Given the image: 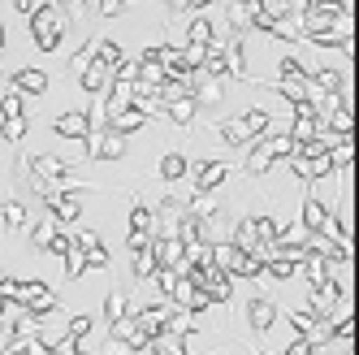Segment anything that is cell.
I'll return each mask as SVG.
<instances>
[{"label": "cell", "mask_w": 359, "mask_h": 355, "mask_svg": "<svg viewBox=\"0 0 359 355\" xmlns=\"http://www.w3.org/2000/svg\"><path fill=\"white\" fill-rule=\"evenodd\" d=\"M238 121H243V130H247V139H251V143H255V139H264V135L273 130V117H269L264 109H251V113H243Z\"/></svg>", "instance_id": "obj_15"}, {"label": "cell", "mask_w": 359, "mask_h": 355, "mask_svg": "<svg viewBox=\"0 0 359 355\" xmlns=\"http://www.w3.org/2000/svg\"><path fill=\"white\" fill-rule=\"evenodd\" d=\"M229 243H234L238 251H251V247H255V221L243 217V221L234 225V234H229Z\"/></svg>", "instance_id": "obj_23"}, {"label": "cell", "mask_w": 359, "mask_h": 355, "mask_svg": "<svg viewBox=\"0 0 359 355\" xmlns=\"http://www.w3.org/2000/svg\"><path fill=\"white\" fill-rule=\"evenodd\" d=\"M13 91H18V95H43V91H48V74H43L39 65H22V69L13 74Z\"/></svg>", "instance_id": "obj_5"}, {"label": "cell", "mask_w": 359, "mask_h": 355, "mask_svg": "<svg viewBox=\"0 0 359 355\" xmlns=\"http://www.w3.org/2000/svg\"><path fill=\"white\" fill-rule=\"evenodd\" d=\"M0 221H5L9 230H27V225H31V213H27V204H22V199H0Z\"/></svg>", "instance_id": "obj_13"}, {"label": "cell", "mask_w": 359, "mask_h": 355, "mask_svg": "<svg viewBox=\"0 0 359 355\" xmlns=\"http://www.w3.org/2000/svg\"><path fill=\"white\" fill-rule=\"evenodd\" d=\"M100 355H135L126 342H117V338H104V347H100Z\"/></svg>", "instance_id": "obj_37"}, {"label": "cell", "mask_w": 359, "mask_h": 355, "mask_svg": "<svg viewBox=\"0 0 359 355\" xmlns=\"http://www.w3.org/2000/svg\"><path fill=\"white\" fill-rule=\"evenodd\" d=\"M273 169V152H269V139H255V147H251V156H247V173H269Z\"/></svg>", "instance_id": "obj_18"}, {"label": "cell", "mask_w": 359, "mask_h": 355, "mask_svg": "<svg viewBox=\"0 0 359 355\" xmlns=\"http://www.w3.org/2000/svg\"><path fill=\"white\" fill-rule=\"evenodd\" d=\"M130 273L139 277V282H147V277H156V256H151V243L130 251Z\"/></svg>", "instance_id": "obj_17"}, {"label": "cell", "mask_w": 359, "mask_h": 355, "mask_svg": "<svg viewBox=\"0 0 359 355\" xmlns=\"http://www.w3.org/2000/svg\"><path fill=\"white\" fill-rule=\"evenodd\" d=\"M121 61H126V57H121V48H117L113 39H95V48H91V65H100L104 74H113Z\"/></svg>", "instance_id": "obj_10"}, {"label": "cell", "mask_w": 359, "mask_h": 355, "mask_svg": "<svg viewBox=\"0 0 359 355\" xmlns=\"http://www.w3.org/2000/svg\"><path fill=\"white\" fill-rule=\"evenodd\" d=\"M247 321H251L255 334H269V329L277 325V303H269V299H251V303H247Z\"/></svg>", "instance_id": "obj_7"}, {"label": "cell", "mask_w": 359, "mask_h": 355, "mask_svg": "<svg viewBox=\"0 0 359 355\" xmlns=\"http://www.w3.org/2000/svg\"><path fill=\"white\" fill-rule=\"evenodd\" d=\"M48 351H53V355H79V351H83V342H74L69 334H61V338H57L53 347H48Z\"/></svg>", "instance_id": "obj_33"}, {"label": "cell", "mask_w": 359, "mask_h": 355, "mask_svg": "<svg viewBox=\"0 0 359 355\" xmlns=\"http://www.w3.org/2000/svg\"><path fill=\"white\" fill-rule=\"evenodd\" d=\"M61 35H65V27L57 22V5H35V13H31V39H35L39 53H57Z\"/></svg>", "instance_id": "obj_1"}, {"label": "cell", "mask_w": 359, "mask_h": 355, "mask_svg": "<svg viewBox=\"0 0 359 355\" xmlns=\"http://www.w3.org/2000/svg\"><path fill=\"white\" fill-rule=\"evenodd\" d=\"M0 135H5V143H22V135H27V117H5L0 121Z\"/></svg>", "instance_id": "obj_28"}, {"label": "cell", "mask_w": 359, "mask_h": 355, "mask_svg": "<svg viewBox=\"0 0 359 355\" xmlns=\"http://www.w3.org/2000/svg\"><path fill=\"white\" fill-rule=\"evenodd\" d=\"M151 230H156L151 204H135V208H130V239H151Z\"/></svg>", "instance_id": "obj_14"}, {"label": "cell", "mask_w": 359, "mask_h": 355, "mask_svg": "<svg viewBox=\"0 0 359 355\" xmlns=\"http://www.w3.org/2000/svg\"><path fill=\"white\" fill-rule=\"evenodd\" d=\"M95 13L117 18V13H126V0H95Z\"/></svg>", "instance_id": "obj_36"}, {"label": "cell", "mask_w": 359, "mask_h": 355, "mask_svg": "<svg viewBox=\"0 0 359 355\" xmlns=\"http://www.w3.org/2000/svg\"><path fill=\"white\" fill-rule=\"evenodd\" d=\"M13 5H18V13H27V18L35 13V0H13Z\"/></svg>", "instance_id": "obj_38"}, {"label": "cell", "mask_w": 359, "mask_h": 355, "mask_svg": "<svg viewBox=\"0 0 359 355\" xmlns=\"http://www.w3.org/2000/svg\"><path fill=\"white\" fill-rule=\"evenodd\" d=\"M83 260H87V269H109V247L104 243H91L83 251Z\"/></svg>", "instance_id": "obj_30"}, {"label": "cell", "mask_w": 359, "mask_h": 355, "mask_svg": "<svg viewBox=\"0 0 359 355\" xmlns=\"http://www.w3.org/2000/svg\"><path fill=\"white\" fill-rule=\"evenodd\" d=\"M187 43H199V48H217V27H212V18L195 13V18H191V31H187Z\"/></svg>", "instance_id": "obj_12"}, {"label": "cell", "mask_w": 359, "mask_h": 355, "mask_svg": "<svg viewBox=\"0 0 359 355\" xmlns=\"http://www.w3.org/2000/svg\"><path fill=\"white\" fill-rule=\"evenodd\" d=\"M143 126H147V113L143 109H121V113H113L109 117V126H104V130H113V135H135V130H143Z\"/></svg>", "instance_id": "obj_9"}, {"label": "cell", "mask_w": 359, "mask_h": 355, "mask_svg": "<svg viewBox=\"0 0 359 355\" xmlns=\"http://www.w3.org/2000/svg\"><path fill=\"white\" fill-rule=\"evenodd\" d=\"M199 290H203L208 303H229V299H234V277L221 273V269H208V277H203Z\"/></svg>", "instance_id": "obj_2"}, {"label": "cell", "mask_w": 359, "mask_h": 355, "mask_svg": "<svg viewBox=\"0 0 359 355\" xmlns=\"http://www.w3.org/2000/svg\"><path fill=\"white\" fill-rule=\"evenodd\" d=\"M0 117H27V100H22L13 87L0 95Z\"/></svg>", "instance_id": "obj_25"}, {"label": "cell", "mask_w": 359, "mask_h": 355, "mask_svg": "<svg viewBox=\"0 0 359 355\" xmlns=\"http://www.w3.org/2000/svg\"><path fill=\"white\" fill-rule=\"evenodd\" d=\"M217 213H221V204H217L212 195H203V191H195V195H191V208H187V217H195V221L203 225V221H217Z\"/></svg>", "instance_id": "obj_16"}, {"label": "cell", "mask_w": 359, "mask_h": 355, "mask_svg": "<svg viewBox=\"0 0 359 355\" xmlns=\"http://www.w3.org/2000/svg\"><path fill=\"white\" fill-rule=\"evenodd\" d=\"M225 178H229V165H225V161H199V165H195V187H199L203 195H212Z\"/></svg>", "instance_id": "obj_3"}, {"label": "cell", "mask_w": 359, "mask_h": 355, "mask_svg": "<svg viewBox=\"0 0 359 355\" xmlns=\"http://www.w3.org/2000/svg\"><path fill=\"white\" fill-rule=\"evenodd\" d=\"M130 312H135V303H130V299H126V290H113V295L104 299V316H109L113 325H117L121 316H130Z\"/></svg>", "instance_id": "obj_22"}, {"label": "cell", "mask_w": 359, "mask_h": 355, "mask_svg": "<svg viewBox=\"0 0 359 355\" xmlns=\"http://www.w3.org/2000/svg\"><path fill=\"white\" fill-rule=\"evenodd\" d=\"M221 139H225L229 147H243V143H251V139H247V130H243V121H238V117H229V121H221Z\"/></svg>", "instance_id": "obj_26"}, {"label": "cell", "mask_w": 359, "mask_h": 355, "mask_svg": "<svg viewBox=\"0 0 359 355\" xmlns=\"http://www.w3.org/2000/svg\"><path fill=\"white\" fill-rule=\"evenodd\" d=\"M177 277H182V273H177V269H156V286H161L165 295H173V286H177Z\"/></svg>", "instance_id": "obj_34"}, {"label": "cell", "mask_w": 359, "mask_h": 355, "mask_svg": "<svg viewBox=\"0 0 359 355\" xmlns=\"http://www.w3.org/2000/svg\"><path fill=\"white\" fill-rule=\"evenodd\" d=\"M69 247H74V234H65V230H57V239L48 243V251H53V256H65Z\"/></svg>", "instance_id": "obj_35"}, {"label": "cell", "mask_w": 359, "mask_h": 355, "mask_svg": "<svg viewBox=\"0 0 359 355\" xmlns=\"http://www.w3.org/2000/svg\"><path fill=\"white\" fill-rule=\"evenodd\" d=\"M0 48H5V27H0Z\"/></svg>", "instance_id": "obj_40"}, {"label": "cell", "mask_w": 359, "mask_h": 355, "mask_svg": "<svg viewBox=\"0 0 359 355\" xmlns=\"http://www.w3.org/2000/svg\"><path fill=\"white\" fill-rule=\"evenodd\" d=\"M79 355H91V351H79Z\"/></svg>", "instance_id": "obj_41"}, {"label": "cell", "mask_w": 359, "mask_h": 355, "mask_svg": "<svg viewBox=\"0 0 359 355\" xmlns=\"http://www.w3.org/2000/svg\"><path fill=\"white\" fill-rule=\"evenodd\" d=\"M165 113H169V121H177V126H191L195 113H199V105H195L191 95H182V100H173V105H165Z\"/></svg>", "instance_id": "obj_21"}, {"label": "cell", "mask_w": 359, "mask_h": 355, "mask_svg": "<svg viewBox=\"0 0 359 355\" xmlns=\"http://www.w3.org/2000/svg\"><path fill=\"white\" fill-rule=\"evenodd\" d=\"M53 130H57L61 139H87V135H91V117H87L83 109H74V113H61V117L53 121Z\"/></svg>", "instance_id": "obj_4"}, {"label": "cell", "mask_w": 359, "mask_h": 355, "mask_svg": "<svg viewBox=\"0 0 359 355\" xmlns=\"http://www.w3.org/2000/svg\"><path fill=\"white\" fill-rule=\"evenodd\" d=\"M57 230H61V225H57L53 217H39V221H31V225H27V234H31V239H35V247H43V251H48V243L57 239Z\"/></svg>", "instance_id": "obj_20"}, {"label": "cell", "mask_w": 359, "mask_h": 355, "mask_svg": "<svg viewBox=\"0 0 359 355\" xmlns=\"http://www.w3.org/2000/svg\"><path fill=\"white\" fill-rule=\"evenodd\" d=\"M260 355H269V351H260Z\"/></svg>", "instance_id": "obj_42"}, {"label": "cell", "mask_w": 359, "mask_h": 355, "mask_svg": "<svg viewBox=\"0 0 359 355\" xmlns=\"http://www.w3.org/2000/svg\"><path fill=\"white\" fill-rule=\"evenodd\" d=\"M135 79H139V61H121V65L113 69V83H130V87H135Z\"/></svg>", "instance_id": "obj_32"}, {"label": "cell", "mask_w": 359, "mask_h": 355, "mask_svg": "<svg viewBox=\"0 0 359 355\" xmlns=\"http://www.w3.org/2000/svg\"><path fill=\"white\" fill-rule=\"evenodd\" d=\"M169 9H173V13H187V9H191V0H169Z\"/></svg>", "instance_id": "obj_39"}, {"label": "cell", "mask_w": 359, "mask_h": 355, "mask_svg": "<svg viewBox=\"0 0 359 355\" xmlns=\"http://www.w3.org/2000/svg\"><path fill=\"white\" fill-rule=\"evenodd\" d=\"M161 178H165V182H177V178H187V156H182V152H169V156L161 161Z\"/></svg>", "instance_id": "obj_24"}, {"label": "cell", "mask_w": 359, "mask_h": 355, "mask_svg": "<svg viewBox=\"0 0 359 355\" xmlns=\"http://www.w3.org/2000/svg\"><path fill=\"white\" fill-rule=\"evenodd\" d=\"M286 321L294 325V334H299V338H307V334H312V325H316L320 316H312V312H303V308H294V312H286Z\"/></svg>", "instance_id": "obj_27"}, {"label": "cell", "mask_w": 359, "mask_h": 355, "mask_svg": "<svg viewBox=\"0 0 359 355\" xmlns=\"http://www.w3.org/2000/svg\"><path fill=\"white\" fill-rule=\"evenodd\" d=\"M61 260H65V277H69V282H74V277H83V273H87V260H83V251H79V247H69Z\"/></svg>", "instance_id": "obj_29"}, {"label": "cell", "mask_w": 359, "mask_h": 355, "mask_svg": "<svg viewBox=\"0 0 359 355\" xmlns=\"http://www.w3.org/2000/svg\"><path fill=\"white\" fill-rule=\"evenodd\" d=\"M299 273H303V282L307 286H320V282H329V264H325V256H316V251H307V256L299 260Z\"/></svg>", "instance_id": "obj_11"}, {"label": "cell", "mask_w": 359, "mask_h": 355, "mask_svg": "<svg viewBox=\"0 0 359 355\" xmlns=\"http://www.w3.org/2000/svg\"><path fill=\"white\" fill-rule=\"evenodd\" d=\"M325 221H329V208H325V199L307 195V199H303V213H299V225H303L307 234H320V230H325Z\"/></svg>", "instance_id": "obj_6"}, {"label": "cell", "mask_w": 359, "mask_h": 355, "mask_svg": "<svg viewBox=\"0 0 359 355\" xmlns=\"http://www.w3.org/2000/svg\"><path fill=\"white\" fill-rule=\"evenodd\" d=\"M290 169H294V178H303V182H320V178H329L333 173V165H329V156H294L290 161Z\"/></svg>", "instance_id": "obj_8"}, {"label": "cell", "mask_w": 359, "mask_h": 355, "mask_svg": "<svg viewBox=\"0 0 359 355\" xmlns=\"http://www.w3.org/2000/svg\"><path fill=\"white\" fill-rule=\"evenodd\" d=\"M91 325H95V321H91V316H74V321H69V329H65V334H69V338H74V342H83V338H87V334H91Z\"/></svg>", "instance_id": "obj_31"}, {"label": "cell", "mask_w": 359, "mask_h": 355, "mask_svg": "<svg viewBox=\"0 0 359 355\" xmlns=\"http://www.w3.org/2000/svg\"><path fill=\"white\" fill-rule=\"evenodd\" d=\"M79 83H83L91 95H104V91H109V83H113V74H104L100 65H87V69L79 74Z\"/></svg>", "instance_id": "obj_19"}]
</instances>
